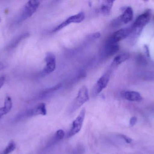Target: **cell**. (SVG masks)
<instances>
[{
  "label": "cell",
  "instance_id": "1",
  "mask_svg": "<svg viewBox=\"0 0 154 154\" xmlns=\"http://www.w3.org/2000/svg\"><path fill=\"white\" fill-rule=\"evenodd\" d=\"M89 99L88 91L85 86H82L78 92L76 97L75 98L71 105L70 111L71 113L75 112L83 104L88 102Z\"/></svg>",
  "mask_w": 154,
  "mask_h": 154
},
{
  "label": "cell",
  "instance_id": "2",
  "mask_svg": "<svg viewBox=\"0 0 154 154\" xmlns=\"http://www.w3.org/2000/svg\"><path fill=\"white\" fill-rule=\"evenodd\" d=\"M151 17V13L150 11H147L144 13L139 15L133 24V32L135 33V36H139L142 30L145 25L149 22Z\"/></svg>",
  "mask_w": 154,
  "mask_h": 154
},
{
  "label": "cell",
  "instance_id": "3",
  "mask_svg": "<svg viewBox=\"0 0 154 154\" xmlns=\"http://www.w3.org/2000/svg\"><path fill=\"white\" fill-rule=\"evenodd\" d=\"M40 4L39 1H29L24 5L22 11L20 20H24L30 17L38 8Z\"/></svg>",
  "mask_w": 154,
  "mask_h": 154
},
{
  "label": "cell",
  "instance_id": "4",
  "mask_svg": "<svg viewBox=\"0 0 154 154\" xmlns=\"http://www.w3.org/2000/svg\"><path fill=\"white\" fill-rule=\"evenodd\" d=\"M85 114L86 109L84 108H83L81 110L78 116L73 122L71 130L69 131L68 135V138L72 137L80 132L82 127L83 121L85 118Z\"/></svg>",
  "mask_w": 154,
  "mask_h": 154
},
{
  "label": "cell",
  "instance_id": "5",
  "mask_svg": "<svg viewBox=\"0 0 154 154\" xmlns=\"http://www.w3.org/2000/svg\"><path fill=\"white\" fill-rule=\"evenodd\" d=\"M133 32V27H127L120 29L112 33L106 41L117 43L119 42L126 38Z\"/></svg>",
  "mask_w": 154,
  "mask_h": 154
},
{
  "label": "cell",
  "instance_id": "6",
  "mask_svg": "<svg viewBox=\"0 0 154 154\" xmlns=\"http://www.w3.org/2000/svg\"><path fill=\"white\" fill-rule=\"evenodd\" d=\"M134 16V12L131 7H128L124 11V13L119 17L112 22V25L118 27L123 24H126L131 21Z\"/></svg>",
  "mask_w": 154,
  "mask_h": 154
},
{
  "label": "cell",
  "instance_id": "7",
  "mask_svg": "<svg viewBox=\"0 0 154 154\" xmlns=\"http://www.w3.org/2000/svg\"><path fill=\"white\" fill-rule=\"evenodd\" d=\"M85 14L83 12H80L75 15H72L69 17L68 18L65 20L63 22L61 23L60 24L58 25L54 30L53 32L59 31L63 28L68 26L69 24L72 23H79L82 22L85 19Z\"/></svg>",
  "mask_w": 154,
  "mask_h": 154
},
{
  "label": "cell",
  "instance_id": "8",
  "mask_svg": "<svg viewBox=\"0 0 154 154\" xmlns=\"http://www.w3.org/2000/svg\"><path fill=\"white\" fill-rule=\"evenodd\" d=\"M46 66L42 72L43 76H46L50 74L56 69V58L54 54L51 53H48L45 58Z\"/></svg>",
  "mask_w": 154,
  "mask_h": 154
},
{
  "label": "cell",
  "instance_id": "9",
  "mask_svg": "<svg viewBox=\"0 0 154 154\" xmlns=\"http://www.w3.org/2000/svg\"><path fill=\"white\" fill-rule=\"evenodd\" d=\"M109 80V73H105L101 76L95 84L93 88V92L94 95L100 94L104 89L107 86Z\"/></svg>",
  "mask_w": 154,
  "mask_h": 154
},
{
  "label": "cell",
  "instance_id": "10",
  "mask_svg": "<svg viewBox=\"0 0 154 154\" xmlns=\"http://www.w3.org/2000/svg\"><path fill=\"white\" fill-rule=\"evenodd\" d=\"M121 97L130 101H140L143 99L141 94L136 91H124L121 93Z\"/></svg>",
  "mask_w": 154,
  "mask_h": 154
},
{
  "label": "cell",
  "instance_id": "11",
  "mask_svg": "<svg viewBox=\"0 0 154 154\" xmlns=\"http://www.w3.org/2000/svg\"><path fill=\"white\" fill-rule=\"evenodd\" d=\"M119 47L118 43H112L106 41L104 52L106 57H111L117 53L119 50Z\"/></svg>",
  "mask_w": 154,
  "mask_h": 154
},
{
  "label": "cell",
  "instance_id": "12",
  "mask_svg": "<svg viewBox=\"0 0 154 154\" xmlns=\"http://www.w3.org/2000/svg\"><path fill=\"white\" fill-rule=\"evenodd\" d=\"M47 114L46 104L44 103H41L36 107L29 111L28 115L29 116H33L38 115L44 116L46 115Z\"/></svg>",
  "mask_w": 154,
  "mask_h": 154
},
{
  "label": "cell",
  "instance_id": "13",
  "mask_svg": "<svg viewBox=\"0 0 154 154\" xmlns=\"http://www.w3.org/2000/svg\"><path fill=\"white\" fill-rule=\"evenodd\" d=\"M129 58V54L127 53H123L116 56L112 61V66L116 67L128 59Z\"/></svg>",
  "mask_w": 154,
  "mask_h": 154
},
{
  "label": "cell",
  "instance_id": "14",
  "mask_svg": "<svg viewBox=\"0 0 154 154\" xmlns=\"http://www.w3.org/2000/svg\"><path fill=\"white\" fill-rule=\"evenodd\" d=\"M114 1H105L102 3L100 7V11L103 14L108 15L110 14Z\"/></svg>",
  "mask_w": 154,
  "mask_h": 154
},
{
  "label": "cell",
  "instance_id": "15",
  "mask_svg": "<svg viewBox=\"0 0 154 154\" xmlns=\"http://www.w3.org/2000/svg\"><path fill=\"white\" fill-rule=\"evenodd\" d=\"M29 34L28 33H23L19 35V36H18V37H16L9 44L8 48L11 49L16 48L23 40L29 37Z\"/></svg>",
  "mask_w": 154,
  "mask_h": 154
},
{
  "label": "cell",
  "instance_id": "16",
  "mask_svg": "<svg viewBox=\"0 0 154 154\" xmlns=\"http://www.w3.org/2000/svg\"><path fill=\"white\" fill-rule=\"evenodd\" d=\"M13 103L11 98L9 96H7L5 98L3 108L6 114H8L12 108Z\"/></svg>",
  "mask_w": 154,
  "mask_h": 154
},
{
  "label": "cell",
  "instance_id": "17",
  "mask_svg": "<svg viewBox=\"0 0 154 154\" xmlns=\"http://www.w3.org/2000/svg\"><path fill=\"white\" fill-rule=\"evenodd\" d=\"M15 148L16 144L13 141H11L3 152L2 154H10L13 152Z\"/></svg>",
  "mask_w": 154,
  "mask_h": 154
},
{
  "label": "cell",
  "instance_id": "18",
  "mask_svg": "<svg viewBox=\"0 0 154 154\" xmlns=\"http://www.w3.org/2000/svg\"><path fill=\"white\" fill-rule=\"evenodd\" d=\"M65 135V134L64 131L63 130L60 129V130H58L56 133L55 139L57 140H61L64 138Z\"/></svg>",
  "mask_w": 154,
  "mask_h": 154
},
{
  "label": "cell",
  "instance_id": "19",
  "mask_svg": "<svg viewBox=\"0 0 154 154\" xmlns=\"http://www.w3.org/2000/svg\"><path fill=\"white\" fill-rule=\"evenodd\" d=\"M119 136L121 137V138H123L125 141L126 143H130L131 142H132V139H131L130 137H128L127 136L125 135L121 134L119 135Z\"/></svg>",
  "mask_w": 154,
  "mask_h": 154
},
{
  "label": "cell",
  "instance_id": "20",
  "mask_svg": "<svg viewBox=\"0 0 154 154\" xmlns=\"http://www.w3.org/2000/svg\"><path fill=\"white\" fill-rule=\"evenodd\" d=\"M137 122V118L136 117H133L131 118L129 122V125L130 127H133L135 125Z\"/></svg>",
  "mask_w": 154,
  "mask_h": 154
},
{
  "label": "cell",
  "instance_id": "21",
  "mask_svg": "<svg viewBox=\"0 0 154 154\" xmlns=\"http://www.w3.org/2000/svg\"><path fill=\"white\" fill-rule=\"evenodd\" d=\"M5 79H6V78H5V76H2L0 77V89L2 87L4 84Z\"/></svg>",
  "mask_w": 154,
  "mask_h": 154
},
{
  "label": "cell",
  "instance_id": "22",
  "mask_svg": "<svg viewBox=\"0 0 154 154\" xmlns=\"http://www.w3.org/2000/svg\"><path fill=\"white\" fill-rule=\"evenodd\" d=\"M144 48L146 50V55H147V57H150V50H149V47L147 45H144Z\"/></svg>",
  "mask_w": 154,
  "mask_h": 154
},
{
  "label": "cell",
  "instance_id": "23",
  "mask_svg": "<svg viewBox=\"0 0 154 154\" xmlns=\"http://www.w3.org/2000/svg\"><path fill=\"white\" fill-rule=\"evenodd\" d=\"M5 115H6V113H5V111L3 107L1 108H0V119H1V118L3 116Z\"/></svg>",
  "mask_w": 154,
  "mask_h": 154
},
{
  "label": "cell",
  "instance_id": "24",
  "mask_svg": "<svg viewBox=\"0 0 154 154\" xmlns=\"http://www.w3.org/2000/svg\"><path fill=\"white\" fill-rule=\"evenodd\" d=\"M5 64L2 62H0V71L2 70L3 69L5 68Z\"/></svg>",
  "mask_w": 154,
  "mask_h": 154
},
{
  "label": "cell",
  "instance_id": "25",
  "mask_svg": "<svg viewBox=\"0 0 154 154\" xmlns=\"http://www.w3.org/2000/svg\"><path fill=\"white\" fill-rule=\"evenodd\" d=\"M93 36L94 38H98L100 36V34L99 33H94Z\"/></svg>",
  "mask_w": 154,
  "mask_h": 154
},
{
  "label": "cell",
  "instance_id": "26",
  "mask_svg": "<svg viewBox=\"0 0 154 154\" xmlns=\"http://www.w3.org/2000/svg\"><path fill=\"white\" fill-rule=\"evenodd\" d=\"M1 17H0V22H1Z\"/></svg>",
  "mask_w": 154,
  "mask_h": 154
}]
</instances>
